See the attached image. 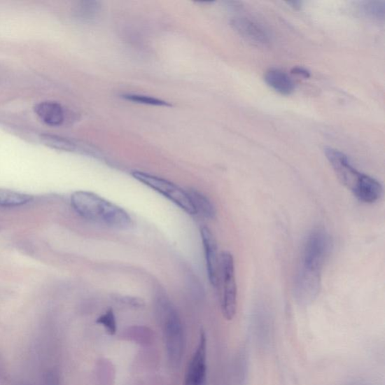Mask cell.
I'll use <instances>...</instances> for the list:
<instances>
[{
    "label": "cell",
    "mask_w": 385,
    "mask_h": 385,
    "mask_svg": "<svg viewBox=\"0 0 385 385\" xmlns=\"http://www.w3.org/2000/svg\"><path fill=\"white\" fill-rule=\"evenodd\" d=\"M330 246L328 232L321 228L312 230L304 242L295 282V298L300 305H309L318 296L322 270Z\"/></svg>",
    "instance_id": "obj_1"
},
{
    "label": "cell",
    "mask_w": 385,
    "mask_h": 385,
    "mask_svg": "<svg viewBox=\"0 0 385 385\" xmlns=\"http://www.w3.org/2000/svg\"><path fill=\"white\" fill-rule=\"evenodd\" d=\"M71 204L80 216L97 224L117 230L133 226V220L125 209L92 192H74Z\"/></svg>",
    "instance_id": "obj_2"
},
{
    "label": "cell",
    "mask_w": 385,
    "mask_h": 385,
    "mask_svg": "<svg viewBox=\"0 0 385 385\" xmlns=\"http://www.w3.org/2000/svg\"><path fill=\"white\" fill-rule=\"evenodd\" d=\"M324 154L342 183L360 201L372 204L382 197L383 188L380 182L368 175L361 174L354 168L349 158L342 152L326 148L324 149Z\"/></svg>",
    "instance_id": "obj_3"
},
{
    "label": "cell",
    "mask_w": 385,
    "mask_h": 385,
    "mask_svg": "<svg viewBox=\"0 0 385 385\" xmlns=\"http://www.w3.org/2000/svg\"><path fill=\"white\" fill-rule=\"evenodd\" d=\"M158 312L169 360L176 366L184 351V335L181 322L171 302L161 298L158 303Z\"/></svg>",
    "instance_id": "obj_4"
},
{
    "label": "cell",
    "mask_w": 385,
    "mask_h": 385,
    "mask_svg": "<svg viewBox=\"0 0 385 385\" xmlns=\"http://www.w3.org/2000/svg\"><path fill=\"white\" fill-rule=\"evenodd\" d=\"M219 268L223 283L221 311L227 321L234 318L237 310V288L234 257L228 251L222 253Z\"/></svg>",
    "instance_id": "obj_5"
},
{
    "label": "cell",
    "mask_w": 385,
    "mask_h": 385,
    "mask_svg": "<svg viewBox=\"0 0 385 385\" xmlns=\"http://www.w3.org/2000/svg\"><path fill=\"white\" fill-rule=\"evenodd\" d=\"M132 176L159 194L167 197L176 206L184 210L189 215H195L196 211L192 206L186 191H184L172 182L141 171H134Z\"/></svg>",
    "instance_id": "obj_6"
},
{
    "label": "cell",
    "mask_w": 385,
    "mask_h": 385,
    "mask_svg": "<svg viewBox=\"0 0 385 385\" xmlns=\"http://www.w3.org/2000/svg\"><path fill=\"white\" fill-rule=\"evenodd\" d=\"M207 342L201 330L197 348L188 363L183 385H206L207 372Z\"/></svg>",
    "instance_id": "obj_7"
},
{
    "label": "cell",
    "mask_w": 385,
    "mask_h": 385,
    "mask_svg": "<svg viewBox=\"0 0 385 385\" xmlns=\"http://www.w3.org/2000/svg\"><path fill=\"white\" fill-rule=\"evenodd\" d=\"M231 26L248 41L257 45H266L270 43L271 36L259 22L246 17H237L231 20Z\"/></svg>",
    "instance_id": "obj_8"
},
{
    "label": "cell",
    "mask_w": 385,
    "mask_h": 385,
    "mask_svg": "<svg viewBox=\"0 0 385 385\" xmlns=\"http://www.w3.org/2000/svg\"><path fill=\"white\" fill-rule=\"evenodd\" d=\"M202 245L205 251L208 276L211 286L218 285L219 260L218 258V246L215 236L207 227L200 230Z\"/></svg>",
    "instance_id": "obj_9"
},
{
    "label": "cell",
    "mask_w": 385,
    "mask_h": 385,
    "mask_svg": "<svg viewBox=\"0 0 385 385\" xmlns=\"http://www.w3.org/2000/svg\"><path fill=\"white\" fill-rule=\"evenodd\" d=\"M35 113L48 125L57 127L62 125L65 119L64 108L62 105L45 101L35 106Z\"/></svg>",
    "instance_id": "obj_10"
},
{
    "label": "cell",
    "mask_w": 385,
    "mask_h": 385,
    "mask_svg": "<svg viewBox=\"0 0 385 385\" xmlns=\"http://www.w3.org/2000/svg\"><path fill=\"white\" fill-rule=\"evenodd\" d=\"M265 82L276 92L282 95H290L295 90V83L284 71L270 69L265 76Z\"/></svg>",
    "instance_id": "obj_11"
},
{
    "label": "cell",
    "mask_w": 385,
    "mask_h": 385,
    "mask_svg": "<svg viewBox=\"0 0 385 385\" xmlns=\"http://www.w3.org/2000/svg\"><path fill=\"white\" fill-rule=\"evenodd\" d=\"M186 192L197 214L207 219L216 218V209L206 196L195 189H189Z\"/></svg>",
    "instance_id": "obj_12"
},
{
    "label": "cell",
    "mask_w": 385,
    "mask_h": 385,
    "mask_svg": "<svg viewBox=\"0 0 385 385\" xmlns=\"http://www.w3.org/2000/svg\"><path fill=\"white\" fill-rule=\"evenodd\" d=\"M33 199V196L24 194V192L0 188V207L22 206L29 204Z\"/></svg>",
    "instance_id": "obj_13"
},
{
    "label": "cell",
    "mask_w": 385,
    "mask_h": 385,
    "mask_svg": "<svg viewBox=\"0 0 385 385\" xmlns=\"http://www.w3.org/2000/svg\"><path fill=\"white\" fill-rule=\"evenodd\" d=\"M100 4L93 0L80 1L74 7V16L83 22L94 21L100 12Z\"/></svg>",
    "instance_id": "obj_14"
},
{
    "label": "cell",
    "mask_w": 385,
    "mask_h": 385,
    "mask_svg": "<svg viewBox=\"0 0 385 385\" xmlns=\"http://www.w3.org/2000/svg\"><path fill=\"white\" fill-rule=\"evenodd\" d=\"M41 140L46 146L54 149L64 151L76 150V145L73 141L57 135L43 134Z\"/></svg>",
    "instance_id": "obj_15"
},
{
    "label": "cell",
    "mask_w": 385,
    "mask_h": 385,
    "mask_svg": "<svg viewBox=\"0 0 385 385\" xmlns=\"http://www.w3.org/2000/svg\"><path fill=\"white\" fill-rule=\"evenodd\" d=\"M121 98L125 99V100L130 101V102L136 103L139 104L155 106H164L170 107L172 105L167 102V101L162 100L155 97H152L149 96L140 95V94H125L120 96Z\"/></svg>",
    "instance_id": "obj_16"
},
{
    "label": "cell",
    "mask_w": 385,
    "mask_h": 385,
    "mask_svg": "<svg viewBox=\"0 0 385 385\" xmlns=\"http://www.w3.org/2000/svg\"><path fill=\"white\" fill-rule=\"evenodd\" d=\"M362 9L365 14L369 17L384 20L385 14V3L384 1H368L362 4Z\"/></svg>",
    "instance_id": "obj_17"
},
{
    "label": "cell",
    "mask_w": 385,
    "mask_h": 385,
    "mask_svg": "<svg viewBox=\"0 0 385 385\" xmlns=\"http://www.w3.org/2000/svg\"><path fill=\"white\" fill-rule=\"evenodd\" d=\"M97 323L101 324V326L106 329L109 335H115L117 331V323L113 309H108L104 315L99 317L97 320Z\"/></svg>",
    "instance_id": "obj_18"
},
{
    "label": "cell",
    "mask_w": 385,
    "mask_h": 385,
    "mask_svg": "<svg viewBox=\"0 0 385 385\" xmlns=\"http://www.w3.org/2000/svg\"><path fill=\"white\" fill-rule=\"evenodd\" d=\"M291 74L300 76L306 78H309L311 76L309 71L303 67H293L291 69Z\"/></svg>",
    "instance_id": "obj_19"
},
{
    "label": "cell",
    "mask_w": 385,
    "mask_h": 385,
    "mask_svg": "<svg viewBox=\"0 0 385 385\" xmlns=\"http://www.w3.org/2000/svg\"><path fill=\"white\" fill-rule=\"evenodd\" d=\"M287 4L295 9H300L302 7V2L301 1H289Z\"/></svg>",
    "instance_id": "obj_20"
}]
</instances>
